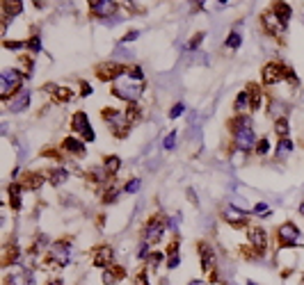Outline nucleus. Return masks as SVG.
I'll use <instances>...</instances> for the list:
<instances>
[{
    "instance_id": "obj_1",
    "label": "nucleus",
    "mask_w": 304,
    "mask_h": 285,
    "mask_svg": "<svg viewBox=\"0 0 304 285\" xmlns=\"http://www.w3.org/2000/svg\"><path fill=\"white\" fill-rule=\"evenodd\" d=\"M23 73L18 68H5L3 71V80H0V94H3V101H7L14 91H18V87L23 85Z\"/></svg>"
},
{
    "instance_id": "obj_2",
    "label": "nucleus",
    "mask_w": 304,
    "mask_h": 285,
    "mask_svg": "<svg viewBox=\"0 0 304 285\" xmlns=\"http://www.w3.org/2000/svg\"><path fill=\"white\" fill-rule=\"evenodd\" d=\"M101 114H103V121H105V124L112 128V132H115L117 137H126V132H128V126H131L128 121H126V112H119V110H112V107H105Z\"/></svg>"
},
{
    "instance_id": "obj_3",
    "label": "nucleus",
    "mask_w": 304,
    "mask_h": 285,
    "mask_svg": "<svg viewBox=\"0 0 304 285\" xmlns=\"http://www.w3.org/2000/svg\"><path fill=\"white\" fill-rule=\"evenodd\" d=\"M142 91H144V82L128 80V82H117V85H112V96L124 98V101H128V103H135L137 98L142 96Z\"/></svg>"
},
{
    "instance_id": "obj_4",
    "label": "nucleus",
    "mask_w": 304,
    "mask_h": 285,
    "mask_svg": "<svg viewBox=\"0 0 304 285\" xmlns=\"http://www.w3.org/2000/svg\"><path fill=\"white\" fill-rule=\"evenodd\" d=\"M277 240H279V247L286 249V247H297V244H302V235H300V228H297L293 222H286L284 226H279L277 230Z\"/></svg>"
},
{
    "instance_id": "obj_5",
    "label": "nucleus",
    "mask_w": 304,
    "mask_h": 285,
    "mask_svg": "<svg viewBox=\"0 0 304 285\" xmlns=\"http://www.w3.org/2000/svg\"><path fill=\"white\" fill-rule=\"evenodd\" d=\"M165 219L163 217H158V215H154V217L149 219V222L144 224V233H142V242H146V244H154V242H158L160 238H163V233H165Z\"/></svg>"
},
{
    "instance_id": "obj_6",
    "label": "nucleus",
    "mask_w": 304,
    "mask_h": 285,
    "mask_svg": "<svg viewBox=\"0 0 304 285\" xmlns=\"http://www.w3.org/2000/svg\"><path fill=\"white\" fill-rule=\"evenodd\" d=\"M71 128H73V132H78V135H80L85 141H94L96 139L94 128L90 126V116H87L85 112H76V114H73Z\"/></svg>"
},
{
    "instance_id": "obj_7",
    "label": "nucleus",
    "mask_w": 304,
    "mask_h": 285,
    "mask_svg": "<svg viewBox=\"0 0 304 285\" xmlns=\"http://www.w3.org/2000/svg\"><path fill=\"white\" fill-rule=\"evenodd\" d=\"M286 73H288V68L284 66L281 62H268L266 66L261 68V78L266 85H277V82H281Z\"/></svg>"
},
{
    "instance_id": "obj_8",
    "label": "nucleus",
    "mask_w": 304,
    "mask_h": 285,
    "mask_svg": "<svg viewBox=\"0 0 304 285\" xmlns=\"http://www.w3.org/2000/svg\"><path fill=\"white\" fill-rule=\"evenodd\" d=\"M261 23H263V30L270 34V37H274L277 41H284V30H286V28L279 23V18L274 16L272 9H268V12L261 14Z\"/></svg>"
},
{
    "instance_id": "obj_9",
    "label": "nucleus",
    "mask_w": 304,
    "mask_h": 285,
    "mask_svg": "<svg viewBox=\"0 0 304 285\" xmlns=\"http://www.w3.org/2000/svg\"><path fill=\"white\" fill-rule=\"evenodd\" d=\"M69 251H71V242L69 240H57L48 249V260H55V265L64 267V265H69Z\"/></svg>"
},
{
    "instance_id": "obj_10",
    "label": "nucleus",
    "mask_w": 304,
    "mask_h": 285,
    "mask_svg": "<svg viewBox=\"0 0 304 285\" xmlns=\"http://www.w3.org/2000/svg\"><path fill=\"white\" fill-rule=\"evenodd\" d=\"M126 71H128V68H126L124 64H119V62H103L101 66H96V76H99V80H105V82L124 76Z\"/></svg>"
},
{
    "instance_id": "obj_11",
    "label": "nucleus",
    "mask_w": 304,
    "mask_h": 285,
    "mask_svg": "<svg viewBox=\"0 0 304 285\" xmlns=\"http://www.w3.org/2000/svg\"><path fill=\"white\" fill-rule=\"evenodd\" d=\"M247 238H249V242H252L256 255L266 253V249H268V233H266V228H261V226H249Z\"/></svg>"
},
{
    "instance_id": "obj_12",
    "label": "nucleus",
    "mask_w": 304,
    "mask_h": 285,
    "mask_svg": "<svg viewBox=\"0 0 304 285\" xmlns=\"http://www.w3.org/2000/svg\"><path fill=\"white\" fill-rule=\"evenodd\" d=\"M90 5V12L92 16H99V18H107L112 16V14H117V9H119V3H112V0H92Z\"/></svg>"
},
{
    "instance_id": "obj_13",
    "label": "nucleus",
    "mask_w": 304,
    "mask_h": 285,
    "mask_svg": "<svg viewBox=\"0 0 304 285\" xmlns=\"http://www.w3.org/2000/svg\"><path fill=\"white\" fill-rule=\"evenodd\" d=\"M222 217L227 219V222L231 224L233 228H245V226L249 224V219H247V212H243V210L233 208V205H229V208H224Z\"/></svg>"
},
{
    "instance_id": "obj_14",
    "label": "nucleus",
    "mask_w": 304,
    "mask_h": 285,
    "mask_svg": "<svg viewBox=\"0 0 304 285\" xmlns=\"http://www.w3.org/2000/svg\"><path fill=\"white\" fill-rule=\"evenodd\" d=\"M233 139H236V146H238L240 153H247V151L254 146L256 137H254V130H252V126H249V128H243L240 132H236V135H233Z\"/></svg>"
},
{
    "instance_id": "obj_15",
    "label": "nucleus",
    "mask_w": 304,
    "mask_h": 285,
    "mask_svg": "<svg viewBox=\"0 0 304 285\" xmlns=\"http://www.w3.org/2000/svg\"><path fill=\"white\" fill-rule=\"evenodd\" d=\"M5 285H34V278H32V272L26 267H18L16 272H9L7 274V281Z\"/></svg>"
},
{
    "instance_id": "obj_16",
    "label": "nucleus",
    "mask_w": 304,
    "mask_h": 285,
    "mask_svg": "<svg viewBox=\"0 0 304 285\" xmlns=\"http://www.w3.org/2000/svg\"><path fill=\"white\" fill-rule=\"evenodd\" d=\"M112 260H115V253H112V247H107V244H103V247H99L94 251V267H103V269H107V267H112Z\"/></svg>"
},
{
    "instance_id": "obj_17",
    "label": "nucleus",
    "mask_w": 304,
    "mask_h": 285,
    "mask_svg": "<svg viewBox=\"0 0 304 285\" xmlns=\"http://www.w3.org/2000/svg\"><path fill=\"white\" fill-rule=\"evenodd\" d=\"M124 276H126V269L119 267V265H112V267H107L103 272V285H119L124 281Z\"/></svg>"
},
{
    "instance_id": "obj_18",
    "label": "nucleus",
    "mask_w": 304,
    "mask_h": 285,
    "mask_svg": "<svg viewBox=\"0 0 304 285\" xmlns=\"http://www.w3.org/2000/svg\"><path fill=\"white\" fill-rule=\"evenodd\" d=\"M62 149L67 151V153L76 155V158H85V144H82V139H78V137H64V141H62Z\"/></svg>"
},
{
    "instance_id": "obj_19",
    "label": "nucleus",
    "mask_w": 304,
    "mask_h": 285,
    "mask_svg": "<svg viewBox=\"0 0 304 285\" xmlns=\"http://www.w3.org/2000/svg\"><path fill=\"white\" fill-rule=\"evenodd\" d=\"M44 91H48V94H53L57 103H69L73 98V91L69 89V87H57L53 85V82H48V85H44Z\"/></svg>"
},
{
    "instance_id": "obj_20",
    "label": "nucleus",
    "mask_w": 304,
    "mask_h": 285,
    "mask_svg": "<svg viewBox=\"0 0 304 285\" xmlns=\"http://www.w3.org/2000/svg\"><path fill=\"white\" fill-rule=\"evenodd\" d=\"M28 105H30V91H18L16 98L9 103V112H12V114H18V112L28 110Z\"/></svg>"
},
{
    "instance_id": "obj_21",
    "label": "nucleus",
    "mask_w": 304,
    "mask_h": 285,
    "mask_svg": "<svg viewBox=\"0 0 304 285\" xmlns=\"http://www.w3.org/2000/svg\"><path fill=\"white\" fill-rule=\"evenodd\" d=\"M272 12H274V16L279 18V23L286 28V23L291 21V16H293L291 5H288V3H272Z\"/></svg>"
},
{
    "instance_id": "obj_22",
    "label": "nucleus",
    "mask_w": 304,
    "mask_h": 285,
    "mask_svg": "<svg viewBox=\"0 0 304 285\" xmlns=\"http://www.w3.org/2000/svg\"><path fill=\"white\" fill-rule=\"evenodd\" d=\"M197 251H199V258H202V269L204 272H210L213 269V249L206 242H199Z\"/></svg>"
},
{
    "instance_id": "obj_23",
    "label": "nucleus",
    "mask_w": 304,
    "mask_h": 285,
    "mask_svg": "<svg viewBox=\"0 0 304 285\" xmlns=\"http://www.w3.org/2000/svg\"><path fill=\"white\" fill-rule=\"evenodd\" d=\"M21 192L23 187L16 183H9L7 185V196H9V205H12V210H21Z\"/></svg>"
},
{
    "instance_id": "obj_24",
    "label": "nucleus",
    "mask_w": 304,
    "mask_h": 285,
    "mask_svg": "<svg viewBox=\"0 0 304 285\" xmlns=\"http://www.w3.org/2000/svg\"><path fill=\"white\" fill-rule=\"evenodd\" d=\"M245 91H247V96H249V107H252V112H256L258 107H261V87L249 82V85L245 87Z\"/></svg>"
},
{
    "instance_id": "obj_25",
    "label": "nucleus",
    "mask_w": 304,
    "mask_h": 285,
    "mask_svg": "<svg viewBox=\"0 0 304 285\" xmlns=\"http://www.w3.org/2000/svg\"><path fill=\"white\" fill-rule=\"evenodd\" d=\"M41 185H44V176L41 174H32V171L23 174V183H21L23 189H39Z\"/></svg>"
},
{
    "instance_id": "obj_26",
    "label": "nucleus",
    "mask_w": 304,
    "mask_h": 285,
    "mask_svg": "<svg viewBox=\"0 0 304 285\" xmlns=\"http://www.w3.org/2000/svg\"><path fill=\"white\" fill-rule=\"evenodd\" d=\"M23 12V3L21 0H5L3 3V14L5 16H16V14H21Z\"/></svg>"
},
{
    "instance_id": "obj_27",
    "label": "nucleus",
    "mask_w": 304,
    "mask_h": 285,
    "mask_svg": "<svg viewBox=\"0 0 304 285\" xmlns=\"http://www.w3.org/2000/svg\"><path fill=\"white\" fill-rule=\"evenodd\" d=\"M67 176H69V171L67 169H51V174H48V183L53 185V187H60L62 183L67 180Z\"/></svg>"
},
{
    "instance_id": "obj_28",
    "label": "nucleus",
    "mask_w": 304,
    "mask_h": 285,
    "mask_svg": "<svg viewBox=\"0 0 304 285\" xmlns=\"http://www.w3.org/2000/svg\"><path fill=\"white\" fill-rule=\"evenodd\" d=\"M119 167H121V160L117 158V155H107V158L103 160V169H105V174H110V176H115L117 171H119Z\"/></svg>"
},
{
    "instance_id": "obj_29",
    "label": "nucleus",
    "mask_w": 304,
    "mask_h": 285,
    "mask_svg": "<svg viewBox=\"0 0 304 285\" xmlns=\"http://www.w3.org/2000/svg\"><path fill=\"white\" fill-rule=\"evenodd\" d=\"M233 110H236V114H243L245 110H252V107H249V96H247V91H240V94L236 96Z\"/></svg>"
},
{
    "instance_id": "obj_30",
    "label": "nucleus",
    "mask_w": 304,
    "mask_h": 285,
    "mask_svg": "<svg viewBox=\"0 0 304 285\" xmlns=\"http://www.w3.org/2000/svg\"><path fill=\"white\" fill-rule=\"evenodd\" d=\"M293 151V141L288 139V137H284V139H279L277 144V158H288Z\"/></svg>"
},
{
    "instance_id": "obj_31",
    "label": "nucleus",
    "mask_w": 304,
    "mask_h": 285,
    "mask_svg": "<svg viewBox=\"0 0 304 285\" xmlns=\"http://www.w3.org/2000/svg\"><path fill=\"white\" fill-rule=\"evenodd\" d=\"M274 132L279 135V139L288 137V121H286V116H279V119L274 121Z\"/></svg>"
},
{
    "instance_id": "obj_32",
    "label": "nucleus",
    "mask_w": 304,
    "mask_h": 285,
    "mask_svg": "<svg viewBox=\"0 0 304 285\" xmlns=\"http://www.w3.org/2000/svg\"><path fill=\"white\" fill-rule=\"evenodd\" d=\"M140 107L135 105V103H131L128 107H126V121H128V124H135V121H140Z\"/></svg>"
},
{
    "instance_id": "obj_33",
    "label": "nucleus",
    "mask_w": 304,
    "mask_h": 285,
    "mask_svg": "<svg viewBox=\"0 0 304 285\" xmlns=\"http://www.w3.org/2000/svg\"><path fill=\"white\" fill-rule=\"evenodd\" d=\"M5 263H9V265H16L18 263V249H16V244H12V247L5 251Z\"/></svg>"
},
{
    "instance_id": "obj_34",
    "label": "nucleus",
    "mask_w": 304,
    "mask_h": 285,
    "mask_svg": "<svg viewBox=\"0 0 304 285\" xmlns=\"http://www.w3.org/2000/svg\"><path fill=\"white\" fill-rule=\"evenodd\" d=\"M240 41H243V37H240V32H229V37H227V48H238L240 46Z\"/></svg>"
},
{
    "instance_id": "obj_35",
    "label": "nucleus",
    "mask_w": 304,
    "mask_h": 285,
    "mask_svg": "<svg viewBox=\"0 0 304 285\" xmlns=\"http://www.w3.org/2000/svg\"><path fill=\"white\" fill-rule=\"evenodd\" d=\"M163 258H165V255L160 253V251H154V253H149V258H146V263H149V267H154V269H156L160 263H163Z\"/></svg>"
},
{
    "instance_id": "obj_36",
    "label": "nucleus",
    "mask_w": 304,
    "mask_h": 285,
    "mask_svg": "<svg viewBox=\"0 0 304 285\" xmlns=\"http://www.w3.org/2000/svg\"><path fill=\"white\" fill-rule=\"evenodd\" d=\"M26 46L30 48L32 53H39V51H41V39H39L37 34H34V37H30V39H28V41H26Z\"/></svg>"
},
{
    "instance_id": "obj_37",
    "label": "nucleus",
    "mask_w": 304,
    "mask_h": 285,
    "mask_svg": "<svg viewBox=\"0 0 304 285\" xmlns=\"http://www.w3.org/2000/svg\"><path fill=\"white\" fill-rule=\"evenodd\" d=\"M268 151H270V141L263 137V139L256 141V153H258V155H268Z\"/></svg>"
},
{
    "instance_id": "obj_38",
    "label": "nucleus",
    "mask_w": 304,
    "mask_h": 285,
    "mask_svg": "<svg viewBox=\"0 0 304 285\" xmlns=\"http://www.w3.org/2000/svg\"><path fill=\"white\" fill-rule=\"evenodd\" d=\"M126 73L131 76V80L142 82V68H140V66H135V64H133V66H128V71H126Z\"/></svg>"
},
{
    "instance_id": "obj_39",
    "label": "nucleus",
    "mask_w": 304,
    "mask_h": 285,
    "mask_svg": "<svg viewBox=\"0 0 304 285\" xmlns=\"http://www.w3.org/2000/svg\"><path fill=\"white\" fill-rule=\"evenodd\" d=\"M202 39H204V32H197L194 37H190V41H188V48L190 51H194V48H199V43H202Z\"/></svg>"
},
{
    "instance_id": "obj_40",
    "label": "nucleus",
    "mask_w": 304,
    "mask_h": 285,
    "mask_svg": "<svg viewBox=\"0 0 304 285\" xmlns=\"http://www.w3.org/2000/svg\"><path fill=\"white\" fill-rule=\"evenodd\" d=\"M117 196H119V187H117V185H112V189L107 192L105 196H103V203H112V201H115Z\"/></svg>"
},
{
    "instance_id": "obj_41",
    "label": "nucleus",
    "mask_w": 304,
    "mask_h": 285,
    "mask_svg": "<svg viewBox=\"0 0 304 285\" xmlns=\"http://www.w3.org/2000/svg\"><path fill=\"white\" fill-rule=\"evenodd\" d=\"M5 48H9V51H18V48L26 46V41H14V39H7V41H3Z\"/></svg>"
},
{
    "instance_id": "obj_42",
    "label": "nucleus",
    "mask_w": 304,
    "mask_h": 285,
    "mask_svg": "<svg viewBox=\"0 0 304 285\" xmlns=\"http://www.w3.org/2000/svg\"><path fill=\"white\" fill-rule=\"evenodd\" d=\"M140 178H133V180H128V183H126V187H124V192H128V194H133V192H137L140 189Z\"/></svg>"
},
{
    "instance_id": "obj_43",
    "label": "nucleus",
    "mask_w": 304,
    "mask_h": 285,
    "mask_svg": "<svg viewBox=\"0 0 304 285\" xmlns=\"http://www.w3.org/2000/svg\"><path fill=\"white\" fill-rule=\"evenodd\" d=\"M163 144H165V151H171V149H174V144H176V132H169V135L165 137Z\"/></svg>"
},
{
    "instance_id": "obj_44",
    "label": "nucleus",
    "mask_w": 304,
    "mask_h": 285,
    "mask_svg": "<svg viewBox=\"0 0 304 285\" xmlns=\"http://www.w3.org/2000/svg\"><path fill=\"white\" fill-rule=\"evenodd\" d=\"M252 212H256V215H270V208H268V203H256L252 208Z\"/></svg>"
},
{
    "instance_id": "obj_45",
    "label": "nucleus",
    "mask_w": 304,
    "mask_h": 285,
    "mask_svg": "<svg viewBox=\"0 0 304 285\" xmlns=\"http://www.w3.org/2000/svg\"><path fill=\"white\" fill-rule=\"evenodd\" d=\"M133 285H149V278H146V272H144V269H142V272H137Z\"/></svg>"
},
{
    "instance_id": "obj_46",
    "label": "nucleus",
    "mask_w": 304,
    "mask_h": 285,
    "mask_svg": "<svg viewBox=\"0 0 304 285\" xmlns=\"http://www.w3.org/2000/svg\"><path fill=\"white\" fill-rule=\"evenodd\" d=\"M179 263H181L179 253H169V260H167V267H169V269H176V267H179Z\"/></svg>"
},
{
    "instance_id": "obj_47",
    "label": "nucleus",
    "mask_w": 304,
    "mask_h": 285,
    "mask_svg": "<svg viewBox=\"0 0 304 285\" xmlns=\"http://www.w3.org/2000/svg\"><path fill=\"white\" fill-rule=\"evenodd\" d=\"M181 112H183V103H176V105L169 110V116L171 119H176V116H181Z\"/></svg>"
},
{
    "instance_id": "obj_48",
    "label": "nucleus",
    "mask_w": 304,
    "mask_h": 285,
    "mask_svg": "<svg viewBox=\"0 0 304 285\" xmlns=\"http://www.w3.org/2000/svg\"><path fill=\"white\" fill-rule=\"evenodd\" d=\"M137 258H149V244L142 242L140 244V251H137Z\"/></svg>"
},
{
    "instance_id": "obj_49",
    "label": "nucleus",
    "mask_w": 304,
    "mask_h": 285,
    "mask_svg": "<svg viewBox=\"0 0 304 285\" xmlns=\"http://www.w3.org/2000/svg\"><path fill=\"white\" fill-rule=\"evenodd\" d=\"M80 94H82V98L92 94V87H90V82H80Z\"/></svg>"
},
{
    "instance_id": "obj_50",
    "label": "nucleus",
    "mask_w": 304,
    "mask_h": 285,
    "mask_svg": "<svg viewBox=\"0 0 304 285\" xmlns=\"http://www.w3.org/2000/svg\"><path fill=\"white\" fill-rule=\"evenodd\" d=\"M137 34H140V32H137V30H131L128 34H126V37L124 39H121V43H131V41H133V39H137Z\"/></svg>"
},
{
    "instance_id": "obj_51",
    "label": "nucleus",
    "mask_w": 304,
    "mask_h": 285,
    "mask_svg": "<svg viewBox=\"0 0 304 285\" xmlns=\"http://www.w3.org/2000/svg\"><path fill=\"white\" fill-rule=\"evenodd\" d=\"M286 80L291 82V85H297V76H295V73L291 71V68H288V73H286Z\"/></svg>"
},
{
    "instance_id": "obj_52",
    "label": "nucleus",
    "mask_w": 304,
    "mask_h": 285,
    "mask_svg": "<svg viewBox=\"0 0 304 285\" xmlns=\"http://www.w3.org/2000/svg\"><path fill=\"white\" fill-rule=\"evenodd\" d=\"M46 285H64V281H60V278H51Z\"/></svg>"
},
{
    "instance_id": "obj_53",
    "label": "nucleus",
    "mask_w": 304,
    "mask_h": 285,
    "mask_svg": "<svg viewBox=\"0 0 304 285\" xmlns=\"http://www.w3.org/2000/svg\"><path fill=\"white\" fill-rule=\"evenodd\" d=\"M188 285H206V283H204V281H190Z\"/></svg>"
},
{
    "instance_id": "obj_54",
    "label": "nucleus",
    "mask_w": 304,
    "mask_h": 285,
    "mask_svg": "<svg viewBox=\"0 0 304 285\" xmlns=\"http://www.w3.org/2000/svg\"><path fill=\"white\" fill-rule=\"evenodd\" d=\"M300 215H302V217H304V201H302V203H300Z\"/></svg>"
},
{
    "instance_id": "obj_55",
    "label": "nucleus",
    "mask_w": 304,
    "mask_h": 285,
    "mask_svg": "<svg viewBox=\"0 0 304 285\" xmlns=\"http://www.w3.org/2000/svg\"><path fill=\"white\" fill-rule=\"evenodd\" d=\"M247 285H256V283H247Z\"/></svg>"
},
{
    "instance_id": "obj_56",
    "label": "nucleus",
    "mask_w": 304,
    "mask_h": 285,
    "mask_svg": "<svg viewBox=\"0 0 304 285\" xmlns=\"http://www.w3.org/2000/svg\"><path fill=\"white\" fill-rule=\"evenodd\" d=\"M302 103H304V94H302Z\"/></svg>"
},
{
    "instance_id": "obj_57",
    "label": "nucleus",
    "mask_w": 304,
    "mask_h": 285,
    "mask_svg": "<svg viewBox=\"0 0 304 285\" xmlns=\"http://www.w3.org/2000/svg\"><path fill=\"white\" fill-rule=\"evenodd\" d=\"M302 144H304V139H302Z\"/></svg>"
}]
</instances>
